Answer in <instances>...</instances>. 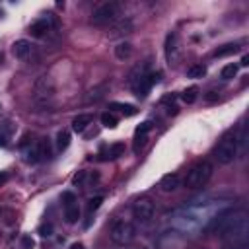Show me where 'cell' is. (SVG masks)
I'll list each match as a JSON object with an SVG mask.
<instances>
[{
    "label": "cell",
    "instance_id": "cell-1",
    "mask_svg": "<svg viewBox=\"0 0 249 249\" xmlns=\"http://www.w3.org/2000/svg\"><path fill=\"white\" fill-rule=\"evenodd\" d=\"M208 228L220 231L228 249H245L249 243V214L245 210H226L214 216Z\"/></svg>",
    "mask_w": 249,
    "mask_h": 249
},
{
    "label": "cell",
    "instance_id": "cell-2",
    "mask_svg": "<svg viewBox=\"0 0 249 249\" xmlns=\"http://www.w3.org/2000/svg\"><path fill=\"white\" fill-rule=\"evenodd\" d=\"M214 158L222 165H228L237 158V130H228L220 138L218 146L214 148Z\"/></svg>",
    "mask_w": 249,
    "mask_h": 249
},
{
    "label": "cell",
    "instance_id": "cell-3",
    "mask_svg": "<svg viewBox=\"0 0 249 249\" xmlns=\"http://www.w3.org/2000/svg\"><path fill=\"white\" fill-rule=\"evenodd\" d=\"M212 171H214V167H212V163L210 161H198L196 165H193L191 169H189V173H187V177H185V181H183V185H185V189H189V191H196V189H202L206 183H208V179L212 177Z\"/></svg>",
    "mask_w": 249,
    "mask_h": 249
},
{
    "label": "cell",
    "instance_id": "cell-4",
    "mask_svg": "<svg viewBox=\"0 0 249 249\" xmlns=\"http://www.w3.org/2000/svg\"><path fill=\"white\" fill-rule=\"evenodd\" d=\"M109 237L115 245H128L136 237V228L128 220H115L109 230Z\"/></svg>",
    "mask_w": 249,
    "mask_h": 249
},
{
    "label": "cell",
    "instance_id": "cell-5",
    "mask_svg": "<svg viewBox=\"0 0 249 249\" xmlns=\"http://www.w3.org/2000/svg\"><path fill=\"white\" fill-rule=\"evenodd\" d=\"M119 14H121V4L119 2H103L91 12L89 21L93 25H109V23L117 21Z\"/></svg>",
    "mask_w": 249,
    "mask_h": 249
},
{
    "label": "cell",
    "instance_id": "cell-6",
    "mask_svg": "<svg viewBox=\"0 0 249 249\" xmlns=\"http://www.w3.org/2000/svg\"><path fill=\"white\" fill-rule=\"evenodd\" d=\"M161 80V72H154V70H148L146 74H142L138 80H134L132 84H130V88H132V91H134V95L136 97H140V99H144L148 93H150V89L158 84Z\"/></svg>",
    "mask_w": 249,
    "mask_h": 249
},
{
    "label": "cell",
    "instance_id": "cell-7",
    "mask_svg": "<svg viewBox=\"0 0 249 249\" xmlns=\"http://www.w3.org/2000/svg\"><path fill=\"white\" fill-rule=\"evenodd\" d=\"M154 214H156V206L148 196H140V198L134 200L132 216L136 218L138 224H150L154 220Z\"/></svg>",
    "mask_w": 249,
    "mask_h": 249
},
{
    "label": "cell",
    "instance_id": "cell-8",
    "mask_svg": "<svg viewBox=\"0 0 249 249\" xmlns=\"http://www.w3.org/2000/svg\"><path fill=\"white\" fill-rule=\"evenodd\" d=\"M35 101L41 103V105H47L53 101L54 97V82L51 76H39L37 82H35Z\"/></svg>",
    "mask_w": 249,
    "mask_h": 249
},
{
    "label": "cell",
    "instance_id": "cell-9",
    "mask_svg": "<svg viewBox=\"0 0 249 249\" xmlns=\"http://www.w3.org/2000/svg\"><path fill=\"white\" fill-rule=\"evenodd\" d=\"M163 51H165V60H167V64H169V66H175V64L179 62V58H181V41H179V35H177L175 31L167 33Z\"/></svg>",
    "mask_w": 249,
    "mask_h": 249
},
{
    "label": "cell",
    "instance_id": "cell-10",
    "mask_svg": "<svg viewBox=\"0 0 249 249\" xmlns=\"http://www.w3.org/2000/svg\"><path fill=\"white\" fill-rule=\"evenodd\" d=\"M62 208H64V218L68 224H76L80 220V204L74 193L70 191L62 193Z\"/></svg>",
    "mask_w": 249,
    "mask_h": 249
},
{
    "label": "cell",
    "instance_id": "cell-11",
    "mask_svg": "<svg viewBox=\"0 0 249 249\" xmlns=\"http://www.w3.org/2000/svg\"><path fill=\"white\" fill-rule=\"evenodd\" d=\"M132 29H134L132 19H130V18H121V19L113 21V27H111V31H109V37L128 35V33H132Z\"/></svg>",
    "mask_w": 249,
    "mask_h": 249
},
{
    "label": "cell",
    "instance_id": "cell-12",
    "mask_svg": "<svg viewBox=\"0 0 249 249\" xmlns=\"http://www.w3.org/2000/svg\"><path fill=\"white\" fill-rule=\"evenodd\" d=\"M51 27H53V19H51V16H47V18H39V19H35V21L29 25V33H31L33 37H43Z\"/></svg>",
    "mask_w": 249,
    "mask_h": 249
},
{
    "label": "cell",
    "instance_id": "cell-13",
    "mask_svg": "<svg viewBox=\"0 0 249 249\" xmlns=\"http://www.w3.org/2000/svg\"><path fill=\"white\" fill-rule=\"evenodd\" d=\"M31 51H33V45H31V41H27V39H18V41H14V45H12V53H14V56L19 58V60L27 58V56L31 54Z\"/></svg>",
    "mask_w": 249,
    "mask_h": 249
},
{
    "label": "cell",
    "instance_id": "cell-14",
    "mask_svg": "<svg viewBox=\"0 0 249 249\" xmlns=\"http://www.w3.org/2000/svg\"><path fill=\"white\" fill-rule=\"evenodd\" d=\"M181 187V177H179V173H167V175H163L161 179H160V189L163 191V193H173V191H177Z\"/></svg>",
    "mask_w": 249,
    "mask_h": 249
},
{
    "label": "cell",
    "instance_id": "cell-15",
    "mask_svg": "<svg viewBox=\"0 0 249 249\" xmlns=\"http://www.w3.org/2000/svg\"><path fill=\"white\" fill-rule=\"evenodd\" d=\"M123 152H124V144H123V142L109 144V146L101 152V160H117L119 156H123Z\"/></svg>",
    "mask_w": 249,
    "mask_h": 249
},
{
    "label": "cell",
    "instance_id": "cell-16",
    "mask_svg": "<svg viewBox=\"0 0 249 249\" xmlns=\"http://www.w3.org/2000/svg\"><path fill=\"white\" fill-rule=\"evenodd\" d=\"M91 121H93V117H91V115H88V113L78 115V117L72 121V130H74V132H78V134H82V132L91 124Z\"/></svg>",
    "mask_w": 249,
    "mask_h": 249
},
{
    "label": "cell",
    "instance_id": "cell-17",
    "mask_svg": "<svg viewBox=\"0 0 249 249\" xmlns=\"http://www.w3.org/2000/svg\"><path fill=\"white\" fill-rule=\"evenodd\" d=\"M247 140H249V130H247V124H243L237 132V154H239V158H243L247 154Z\"/></svg>",
    "mask_w": 249,
    "mask_h": 249
},
{
    "label": "cell",
    "instance_id": "cell-18",
    "mask_svg": "<svg viewBox=\"0 0 249 249\" xmlns=\"http://www.w3.org/2000/svg\"><path fill=\"white\" fill-rule=\"evenodd\" d=\"M130 54H132V43H128V41L117 43V47H115V56H117L119 60H126V58H130Z\"/></svg>",
    "mask_w": 249,
    "mask_h": 249
},
{
    "label": "cell",
    "instance_id": "cell-19",
    "mask_svg": "<svg viewBox=\"0 0 249 249\" xmlns=\"http://www.w3.org/2000/svg\"><path fill=\"white\" fill-rule=\"evenodd\" d=\"M239 51H241L239 45H235V43H228V45H224V47H218V49L214 51V56H216V58L231 56V54H235V53H239Z\"/></svg>",
    "mask_w": 249,
    "mask_h": 249
},
{
    "label": "cell",
    "instance_id": "cell-20",
    "mask_svg": "<svg viewBox=\"0 0 249 249\" xmlns=\"http://www.w3.org/2000/svg\"><path fill=\"white\" fill-rule=\"evenodd\" d=\"M109 107L115 109V111H119V113H123L124 117H132V115H136V111H138L134 105H130V103H119V101H113Z\"/></svg>",
    "mask_w": 249,
    "mask_h": 249
},
{
    "label": "cell",
    "instance_id": "cell-21",
    "mask_svg": "<svg viewBox=\"0 0 249 249\" xmlns=\"http://www.w3.org/2000/svg\"><path fill=\"white\" fill-rule=\"evenodd\" d=\"M35 146H37L39 161L51 156V142H49V138H41V140H37V142H35Z\"/></svg>",
    "mask_w": 249,
    "mask_h": 249
},
{
    "label": "cell",
    "instance_id": "cell-22",
    "mask_svg": "<svg viewBox=\"0 0 249 249\" xmlns=\"http://www.w3.org/2000/svg\"><path fill=\"white\" fill-rule=\"evenodd\" d=\"M204 76H206V66L204 64H193V66L187 68V78L196 80V78H204Z\"/></svg>",
    "mask_w": 249,
    "mask_h": 249
},
{
    "label": "cell",
    "instance_id": "cell-23",
    "mask_svg": "<svg viewBox=\"0 0 249 249\" xmlns=\"http://www.w3.org/2000/svg\"><path fill=\"white\" fill-rule=\"evenodd\" d=\"M68 146H70V132L68 130H58V134H56V150L62 152Z\"/></svg>",
    "mask_w": 249,
    "mask_h": 249
},
{
    "label": "cell",
    "instance_id": "cell-24",
    "mask_svg": "<svg viewBox=\"0 0 249 249\" xmlns=\"http://www.w3.org/2000/svg\"><path fill=\"white\" fill-rule=\"evenodd\" d=\"M10 138H12V123H4V124H0V148L8 146Z\"/></svg>",
    "mask_w": 249,
    "mask_h": 249
},
{
    "label": "cell",
    "instance_id": "cell-25",
    "mask_svg": "<svg viewBox=\"0 0 249 249\" xmlns=\"http://www.w3.org/2000/svg\"><path fill=\"white\" fill-rule=\"evenodd\" d=\"M237 70H239V66L231 62V64H226V66L222 68L220 76H222L224 80H231V78H235V76H237Z\"/></svg>",
    "mask_w": 249,
    "mask_h": 249
},
{
    "label": "cell",
    "instance_id": "cell-26",
    "mask_svg": "<svg viewBox=\"0 0 249 249\" xmlns=\"http://www.w3.org/2000/svg\"><path fill=\"white\" fill-rule=\"evenodd\" d=\"M196 97H198V88H195V86L187 88V89L181 93V99H183L185 103H195V101H196Z\"/></svg>",
    "mask_w": 249,
    "mask_h": 249
},
{
    "label": "cell",
    "instance_id": "cell-27",
    "mask_svg": "<svg viewBox=\"0 0 249 249\" xmlns=\"http://www.w3.org/2000/svg\"><path fill=\"white\" fill-rule=\"evenodd\" d=\"M101 124L107 126V128H115V126L119 124V119H117L113 113L105 111V113H101Z\"/></svg>",
    "mask_w": 249,
    "mask_h": 249
},
{
    "label": "cell",
    "instance_id": "cell-28",
    "mask_svg": "<svg viewBox=\"0 0 249 249\" xmlns=\"http://www.w3.org/2000/svg\"><path fill=\"white\" fill-rule=\"evenodd\" d=\"M152 126H154V124H152V121H144L142 124H138V126H136L134 136H146V134L152 130Z\"/></svg>",
    "mask_w": 249,
    "mask_h": 249
},
{
    "label": "cell",
    "instance_id": "cell-29",
    "mask_svg": "<svg viewBox=\"0 0 249 249\" xmlns=\"http://www.w3.org/2000/svg\"><path fill=\"white\" fill-rule=\"evenodd\" d=\"M101 202H103V196H93V198H89V200H88V204H86L88 212L91 214L93 210H97V208L101 206Z\"/></svg>",
    "mask_w": 249,
    "mask_h": 249
},
{
    "label": "cell",
    "instance_id": "cell-30",
    "mask_svg": "<svg viewBox=\"0 0 249 249\" xmlns=\"http://www.w3.org/2000/svg\"><path fill=\"white\" fill-rule=\"evenodd\" d=\"M86 177H88V171H78L76 175H74V179H72V183L74 185H86Z\"/></svg>",
    "mask_w": 249,
    "mask_h": 249
},
{
    "label": "cell",
    "instance_id": "cell-31",
    "mask_svg": "<svg viewBox=\"0 0 249 249\" xmlns=\"http://www.w3.org/2000/svg\"><path fill=\"white\" fill-rule=\"evenodd\" d=\"M101 91H105V86H99V88L91 89V91H89V99H93V101H95V99H99V97L103 95Z\"/></svg>",
    "mask_w": 249,
    "mask_h": 249
},
{
    "label": "cell",
    "instance_id": "cell-32",
    "mask_svg": "<svg viewBox=\"0 0 249 249\" xmlns=\"http://www.w3.org/2000/svg\"><path fill=\"white\" fill-rule=\"evenodd\" d=\"M33 247V239L29 237V235H25L23 239H21V249H31Z\"/></svg>",
    "mask_w": 249,
    "mask_h": 249
},
{
    "label": "cell",
    "instance_id": "cell-33",
    "mask_svg": "<svg viewBox=\"0 0 249 249\" xmlns=\"http://www.w3.org/2000/svg\"><path fill=\"white\" fill-rule=\"evenodd\" d=\"M218 97H220V95H218L216 91H208V93L204 95V99H206V101H210V103H212V101H218Z\"/></svg>",
    "mask_w": 249,
    "mask_h": 249
},
{
    "label": "cell",
    "instance_id": "cell-34",
    "mask_svg": "<svg viewBox=\"0 0 249 249\" xmlns=\"http://www.w3.org/2000/svg\"><path fill=\"white\" fill-rule=\"evenodd\" d=\"M39 231H41V235H51V231H53V226H51V224H47V226H41V228H39Z\"/></svg>",
    "mask_w": 249,
    "mask_h": 249
},
{
    "label": "cell",
    "instance_id": "cell-35",
    "mask_svg": "<svg viewBox=\"0 0 249 249\" xmlns=\"http://www.w3.org/2000/svg\"><path fill=\"white\" fill-rule=\"evenodd\" d=\"M241 66H249V56L247 54L241 56Z\"/></svg>",
    "mask_w": 249,
    "mask_h": 249
},
{
    "label": "cell",
    "instance_id": "cell-36",
    "mask_svg": "<svg viewBox=\"0 0 249 249\" xmlns=\"http://www.w3.org/2000/svg\"><path fill=\"white\" fill-rule=\"evenodd\" d=\"M6 181H8V175L6 173H0V185H4Z\"/></svg>",
    "mask_w": 249,
    "mask_h": 249
},
{
    "label": "cell",
    "instance_id": "cell-37",
    "mask_svg": "<svg viewBox=\"0 0 249 249\" xmlns=\"http://www.w3.org/2000/svg\"><path fill=\"white\" fill-rule=\"evenodd\" d=\"M70 249H84V245H82V243H74Z\"/></svg>",
    "mask_w": 249,
    "mask_h": 249
},
{
    "label": "cell",
    "instance_id": "cell-38",
    "mask_svg": "<svg viewBox=\"0 0 249 249\" xmlns=\"http://www.w3.org/2000/svg\"><path fill=\"white\" fill-rule=\"evenodd\" d=\"M134 249H146V247H134Z\"/></svg>",
    "mask_w": 249,
    "mask_h": 249
}]
</instances>
